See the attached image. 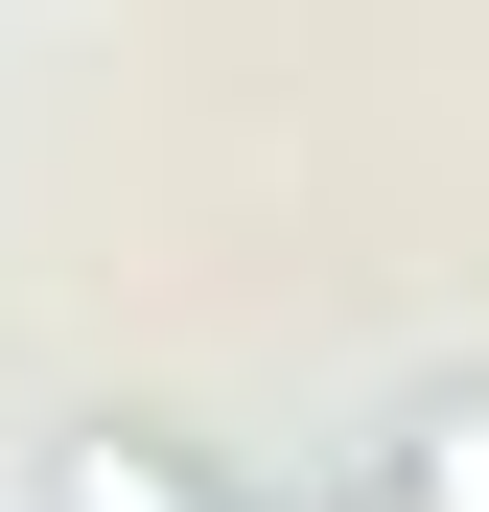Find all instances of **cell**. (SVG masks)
<instances>
[{"label":"cell","instance_id":"cell-1","mask_svg":"<svg viewBox=\"0 0 489 512\" xmlns=\"http://www.w3.org/2000/svg\"><path fill=\"white\" fill-rule=\"evenodd\" d=\"M47 512H257L210 443H163V419H70L47 443Z\"/></svg>","mask_w":489,"mask_h":512},{"label":"cell","instance_id":"cell-2","mask_svg":"<svg viewBox=\"0 0 489 512\" xmlns=\"http://www.w3.org/2000/svg\"><path fill=\"white\" fill-rule=\"evenodd\" d=\"M350 512H489V396H443V419H396Z\"/></svg>","mask_w":489,"mask_h":512}]
</instances>
